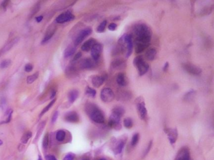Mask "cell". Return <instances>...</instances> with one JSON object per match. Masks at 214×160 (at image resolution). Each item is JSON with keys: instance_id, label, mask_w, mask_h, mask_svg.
Masks as SVG:
<instances>
[{"instance_id": "cell-1", "label": "cell", "mask_w": 214, "mask_h": 160, "mask_svg": "<svg viewBox=\"0 0 214 160\" xmlns=\"http://www.w3.org/2000/svg\"><path fill=\"white\" fill-rule=\"evenodd\" d=\"M135 36V51L137 54L141 53L149 46L152 36V32L149 26L144 23L138 24L134 26Z\"/></svg>"}, {"instance_id": "cell-2", "label": "cell", "mask_w": 214, "mask_h": 160, "mask_svg": "<svg viewBox=\"0 0 214 160\" xmlns=\"http://www.w3.org/2000/svg\"><path fill=\"white\" fill-rule=\"evenodd\" d=\"M86 112L93 121L99 124L104 123V115L102 111L95 105L92 103H87L86 104Z\"/></svg>"}, {"instance_id": "cell-3", "label": "cell", "mask_w": 214, "mask_h": 160, "mask_svg": "<svg viewBox=\"0 0 214 160\" xmlns=\"http://www.w3.org/2000/svg\"><path fill=\"white\" fill-rule=\"evenodd\" d=\"M121 51H126V57L131 56L133 50V36L129 34H125L119 40Z\"/></svg>"}, {"instance_id": "cell-4", "label": "cell", "mask_w": 214, "mask_h": 160, "mask_svg": "<svg viewBox=\"0 0 214 160\" xmlns=\"http://www.w3.org/2000/svg\"><path fill=\"white\" fill-rule=\"evenodd\" d=\"M133 64L135 66L140 76H143L148 71L150 66L142 56H138L134 58Z\"/></svg>"}, {"instance_id": "cell-5", "label": "cell", "mask_w": 214, "mask_h": 160, "mask_svg": "<svg viewBox=\"0 0 214 160\" xmlns=\"http://www.w3.org/2000/svg\"><path fill=\"white\" fill-rule=\"evenodd\" d=\"M135 103L138 116H139V118L141 120H146V118H147L148 112L147 109H146V106H145V102L144 98L142 96L138 97L136 99Z\"/></svg>"}, {"instance_id": "cell-6", "label": "cell", "mask_w": 214, "mask_h": 160, "mask_svg": "<svg viewBox=\"0 0 214 160\" xmlns=\"http://www.w3.org/2000/svg\"><path fill=\"white\" fill-rule=\"evenodd\" d=\"M115 95L114 92L111 88H104L101 90L100 92V98L104 103H110L114 100Z\"/></svg>"}, {"instance_id": "cell-7", "label": "cell", "mask_w": 214, "mask_h": 160, "mask_svg": "<svg viewBox=\"0 0 214 160\" xmlns=\"http://www.w3.org/2000/svg\"><path fill=\"white\" fill-rule=\"evenodd\" d=\"M92 29L90 27H87V28H85V29H82L81 31H80L74 40L75 46L79 45V44L82 43L87 36H89L92 33Z\"/></svg>"}, {"instance_id": "cell-8", "label": "cell", "mask_w": 214, "mask_h": 160, "mask_svg": "<svg viewBox=\"0 0 214 160\" xmlns=\"http://www.w3.org/2000/svg\"><path fill=\"white\" fill-rule=\"evenodd\" d=\"M183 69L189 74L193 75H198L202 73V70L200 68L197 66L190 63H186L182 64Z\"/></svg>"}, {"instance_id": "cell-9", "label": "cell", "mask_w": 214, "mask_h": 160, "mask_svg": "<svg viewBox=\"0 0 214 160\" xmlns=\"http://www.w3.org/2000/svg\"><path fill=\"white\" fill-rule=\"evenodd\" d=\"M121 118L115 115V114H111L108 121L109 126L111 128L116 129V130H119L120 129H121Z\"/></svg>"}, {"instance_id": "cell-10", "label": "cell", "mask_w": 214, "mask_h": 160, "mask_svg": "<svg viewBox=\"0 0 214 160\" xmlns=\"http://www.w3.org/2000/svg\"><path fill=\"white\" fill-rule=\"evenodd\" d=\"M175 160H192L190 157L189 148L186 146L182 147L177 153Z\"/></svg>"}, {"instance_id": "cell-11", "label": "cell", "mask_w": 214, "mask_h": 160, "mask_svg": "<svg viewBox=\"0 0 214 160\" xmlns=\"http://www.w3.org/2000/svg\"><path fill=\"white\" fill-rule=\"evenodd\" d=\"M75 18V16L73 15L70 11H66V12L60 14L59 16L56 18L57 23H60V24H62V23H66V22L70 21H72Z\"/></svg>"}, {"instance_id": "cell-12", "label": "cell", "mask_w": 214, "mask_h": 160, "mask_svg": "<svg viewBox=\"0 0 214 160\" xmlns=\"http://www.w3.org/2000/svg\"><path fill=\"white\" fill-rule=\"evenodd\" d=\"M91 56H92V58L94 60V61H96L99 60V57L100 56V55L102 51V45L100 43H96L94 44L92 48L91 49Z\"/></svg>"}, {"instance_id": "cell-13", "label": "cell", "mask_w": 214, "mask_h": 160, "mask_svg": "<svg viewBox=\"0 0 214 160\" xmlns=\"http://www.w3.org/2000/svg\"><path fill=\"white\" fill-rule=\"evenodd\" d=\"M165 131L167 134L169 141L171 144H174L178 138V131L176 128H167L165 129Z\"/></svg>"}, {"instance_id": "cell-14", "label": "cell", "mask_w": 214, "mask_h": 160, "mask_svg": "<svg viewBox=\"0 0 214 160\" xmlns=\"http://www.w3.org/2000/svg\"><path fill=\"white\" fill-rule=\"evenodd\" d=\"M65 120L66 121L70 123H77L79 121V117L75 111H70L66 114L65 116Z\"/></svg>"}, {"instance_id": "cell-15", "label": "cell", "mask_w": 214, "mask_h": 160, "mask_svg": "<svg viewBox=\"0 0 214 160\" xmlns=\"http://www.w3.org/2000/svg\"><path fill=\"white\" fill-rule=\"evenodd\" d=\"M94 66V61L92 59L86 58L80 62V67L82 69H91Z\"/></svg>"}, {"instance_id": "cell-16", "label": "cell", "mask_w": 214, "mask_h": 160, "mask_svg": "<svg viewBox=\"0 0 214 160\" xmlns=\"http://www.w3.org/2000/svg\"><path fill=\"white\" fill-rule=\"evenodd\" d=\"M19 38H15L13 40H12L11 41H9V43H7L6 45H4V46L2 48L1 50H0V56H2L3 54H4L5 53L8 52L9 49H11L13 46L15 44H16V43L18 42Z\"/></svg>"}, {"instance_id": "cell-17", "label": "cell", "mask_w": 214, "mask_h": 160, "mask_svg": "<svg viewBox=\"0 0 214 160\" xmlns=\"http://www.w3.org/2000/svg\"><path fill=\"white\" fill-rule=\"evenodd\" d=\"M97 43L96 40L94 38H90L89 40H88L87 41H86L83 44H82V47H81V49H82V51H91V49L92 48V47L94 46V44Z\"/></svg>"}, {"instance_id": "cell-18", "label": "cell", "mask_w": 214, "mask_h": 160, "mask_svg": "<svg viewBox=\"0 0 214 160\" xmlns=\"http://www.w3.org/2000/svg\"><path fill=\"white\" fill-rule=\"evenodd\" d=\"M105 81V79L103 76H99V75H95L92 76L91 81L92 84L95 88H99L102 84H103Z\"/></svg>"}, {"instance_id": "cell-19", "label": "cell", "mask_w": 214, "mask_h": 160, "mask_svg": "<svg viewBox=\"0 0 214 160\" xmlns=\"http://www.w3.org/2000/svg\"><path fill=\"white\" fill-rule=\"evenodd\" d=\"M116 82L120 86H126L128 83L127 78L123 73H119L116 77Z\"/></svg>"}, {"instance_id": "cell-20", "label": "cell", "mask_w": 214, "mask_h": 160, "mask_svg": "<svg viewBox=\"0 0 214 160\" xmlns=\"http://www.w3.org/2000/svg\"><path fill=\"white\" fill-rule=\"evenodd\" d=\"M125 143H126V140H119L118 141H116L115 144V147L114 148V150L116 155L121 153L124 147Z\"/></svg>"}, {"instance_id": "cell-21", "label": "cell", "mask_w": 214, "mask_h": 160, "mask_svg": "<svg viewBox=\"0 0 214 160\" xmlns=\"http://www.w3.org/2000/svg\"><path fill=\"white\" fill-rule=\"evenodd\" d=\"M55 31H56V28L54 27H50L48 29H47V32L45 33V36L44 38H43V41H42V43H46L50 40V38H52L54 35L55 34Z\"/></svg>"}, {"instance_id": "cell-22", "label": "cell", "mask_w": 214, "mask_h": 160, "mask_svg": "<svg viewBox=\"0 0 214 160\" xmlns=\"http://www.w3.org/2000/svg\"><path fill=\"white\" fill-rule=\"evenodd\" d=\"M126 66V63L122 60H115L111 63V67L115 69H123Z\"/></svg>"}, {"instance_id": "cell-23", "label": "cell", "mask_w": 214, "mask_h": 160, "mask_svg": "<svg viewBox=\"0 0 214 160\" xmlns=\"http://www.w3.org/2000/svg\"><path fill=\"white\" fill-rule=\"evenodd\" d=\"M156 50L155 48H149L145 53V57L149 61H153L156 57Z\"/></svg>"}, {"instance_id": "cell-24", "label": "cell", "mask_w": 214, "mask_h": 160, "mask_svg": "<svg viewBox=\"0 0 214 160\" xmlns=\"http://www.w3.org/2000/svg\"><path fill=\"white\" fill-rule=\"evenodd\" d=\"M79 96V93L77 90L74 89V90H72L71 91H70V93H68V101H70V103H72L75 101V100H77V98Z\"/></svg>"}, {"instance_id": "cell-25", "label": "cell", "mask_w": 214, "mask_h": 160, "mask_svg": "<svg viewBox=\"0 0 214 160\" xmlns=\"http://www.w3.org/2000/svg\"><path fill=\"white\" fill-rule=\"evenodd\" d=\"M125 110L121 106H115L113 109V111H112V113L115 114V115H118V116L121 118L122 116V115L124 114Z\"/></svg>"}, {"instance_id": "cell-26", "label": "cell", "mask_w": 214, "mask_h": 160, "mask_svg": "<svg viewBox=\"0 0 214 160\" xmlns=\"http://www.w3.org/2000/svg\"><path fill=\"white\" fill-rule=\"evenodd\" d=\"M75 52V48L73 46H69L67 47L65 50L64 56L65 58H68L70 56H72Z\"/></svg>"}, {"instance_id": "cell-27", "label": "cell", "mask_w": 214, "mask_h": 160, "mask_svg": "<svg viewBox=\"0 0 214 160\" xmlns=\"http://www.w3.org/2000/svg\"><path fill=\"white\" fill-rule=\"evenodd\" d=\"M66 133L63 130H59L56 134V139L58 141H63L65 138Z\"/></svg>"}, {"instance_id": "cell-28", "label": "cell", "mask_w": 214, "mask_h": 160, "mask_svg": "<svg viewBox=\"0 0 214 160\" xmlns=\"http://www.w3.org/2000/svg\"><path fill=\"white\" fill-rule=\"evenodd\" d=\"M31 136H32V133L30 132V131L27 132L23 135L22 139H21V141H22V143H23V144H26V143H27V142L28 141V140H30V138Z\"/></svg>"}, {"instance_id": "cell-29", "label": "cell", "mask_w": 214, "mask_h": 160, "mask_svg": "<svg viewBox=\"0 0 214 160\" xmlns=\"http://www.w3.org/2000/svg\"><path fill=\"white\" fill-rule=\"evenodd\" d=\"M106 25H107V21L104 20L103 21H102L100 23L99 26L97 28V32L99 33H103L106 29Z\"/></svg>"}, {"instance_id": "cell-30", "label": "cell", "mask_w": 214, "mask_h": 160, "mask_svg": "<svg viewBox=\"0 0 214 160\" xmlns=\"http://www.w3.org/2000/svg\"><path fill=\"white\" fill-rule=\"evenodd\" d=\"M124 126L126 127L127 129H130L133 126V122H132V119L130 118H126L124 120Z\"/></svg>"}, {"instance_id": "cell-31", "label": "cell", "mask_w": 214, "mask_h": 160, "mask_svg": "<svg viewBox=\"0 0 214 160\" xmlns=\"http://www.w3.org/2000/svg\"><path fill=\"white\" fill-rule=\"evenodd\" d=\"M86 95L89 96V97L94 98L95 97V96L96 95V91H95V89H93V88L87 86V88H86Z\"/></svg>"}, {"instance_id": "cell-32", "label": "cell", "mask_w": 214, "mask_h": 160, "mask_svg": "<svg viewBox=\"0 0 214 160\" xmlns=\"http://www.w3.org/2000/svg\"><path fill=\"white\" fill-rule=\"evenodd\" d=\"M38 75H39L38 72H36V73H34L33 75H31V76H28V78H27V83H28V84H31L32 83H33L35 80H36V79L38 78Z\"/></svg>"}, {"instance_id": "cell-33", "label": "cell", "mask_w": 214, "mask_h": 160, "mask_svg": "<svg viewBox=\"0 0 214 160\" xmlns=\"http://www.w3.org/2000/svg\"><path fill=\"white\" fill-rule=\"evenodd\" d=\"M55 101H56V100H55V99H54V100H52V101H51V102H50L49 104H48V105H47V106H46L45 108L44 109H43V110H42V113H40V117H42V116H43V115H44L45 113H47V111H48V110H49L50 108L52 106L53 104H54V103H55Z\"/></svg>"}, {"instance_id": "cell-34", "label": "cell", "mask_w": 214, "mask_h": 160, "mask_svg": "<svg viewBox=\"0 0 214 160\" xmlns=\"http://www.w3.org/2000/svg\"><path fill=\"white\" fill-rule=\"evenodd\" d=\"M139 135L138 133H135L132 137V140H131V145L132 146L136 145L138 144V141H139Z\"/></svg>"}, {"instance_id": "cell-35", "label": "cell", "mask_w": 214, "mask_h": 160, "mask_svg": "<svg viewBox=\"0 0 214 160\" xmlns=\"http://www.w3.org/2000/svg\"><path fill=\"white\" fill-rule=\"evenodd\" d=\"M11 63V60H3V61L0 63V68H3H3H7V67H8L9 65H10Z\"/></svg>"}, {"instance_id": "cell-36", "label": "cell", "mask_w": 214, "mask_h": 160, "mask_svg": "<svg viewBox=\"0 0 214 160\" xmlns=\"http://www.w3.org/2000/svg\"><path fill=\"white\" fill-rule=\"evenodd\" d=\"M48 143H49V139H48V134L47 133L45 135L43 140V148L46 149L48 147Z\"/></svg>"}, {"instance_id": "cell-37", "label": "cell", "mask_w": 214, "mask_h": 160, "mask_svg": "<svg viewBox=\"0 0 214 160\" xmlns=\"http://www.w3.org/2000/svg\"><path fill=\"white\" fill-rule=\"evenodd\" d=\"M45 124V122H42V123L40 124V126H39L38 130V132H37V137H36V138H35V140H37V139L38 138L40 134L42 133V129H43V128H44Z\"/></svg>"}, {"instance_id": "cell-38", "label": "cell", "mask_w": 214, "mask_h": 160, "mask_svg": "<svg viewBox=\"0 0 214 160\" xmlns=\"http://www.w3.org/2000/svg\"><path fill=\"white\" fill-rule=\"evenodd\" d=\"M194 95H195V91H188V92L185 95V100H190V99H191V97H192Z\"/></svg>"}, {"instance_id": "cell-39", "label": "cell", "mask_w": 214, "mask_h": 160, "mask_svg": "<svg viewBox=\"0 0 214 160\" xmlns=\"http://www.w3.org/2000/svg\"><path fill=\"white\" fill-rule=\"evenodd\" d=\"M74 157H75V155L72 153H68L65 156V158H63V160H73Z\"/></svg>"}, {"instance_id": "cell-40", "label": "cell", "mask_w": 214, "mask_h": 160, "mask_svg": "<svg viewBox=\"0 0 214 160\" xmlns=\"http://www.w3.org/2000/svg\"><path fill=\"white\" fill-rule=\"evenodd\" d=\"M33 68V65L31 64H26L25 67V70L26 72H31V71H32Z\"/></svg>"}, {"instance_id": "cell-41", "label": "cell", "mask_w": 214, "mask_h": 160, "mask_svg": "<svg viewBox=\"0 0 214 160\" xmlns=\"http://www.w3.org/2000/svg\"><path fill=\"white\" fill-rule=\"evenodd\" d=\"M117 27H118V25H117L116 23H110L108 26V28L110 31H115Z\"/></svg>"}, {"instance_id": "cell-42", "label": "cell", "mask_w": 214, "mask_h": 160, "mask_svg": "<svg viewBox=\"0 0 214 160\" xmlns=\"http://www.w3.org/2000/svg\"><path fill=\"white\" fill-rule=\"evenodd\" d=\"M58 116H59V113H58V111H55V113L53 115L52 118V122L53 123L56 121L57 120Z\"/></svg>"}, {"instance_id": "cell-43", "label": "cell", "mask_w": 214, "mask_h": 160, "mask_svg": "<svg viewBox=\"0 0 214 160\" xmlns=\"http://www.w3.org/2000/svg\"><path fill=\"white\" fill-rule=\"evenodd\" d=\"M39 9H40V6H39V4H35V7H34L33 8V10H32L33 13H32V15H31V16H33L35 13H36L38 11Z\"/></svg>"}, {"instance_id": "cell-44", "label": "cell", "mask_w": 214, "mask_h": 160, "mask_svg": "<svg viewBox=\"0 0 214 160\" xmlns=\"http://www.w3.org/2000/svg\"><path fill=\"white\" fill-rule=\"evenodd\" d=\"M81 56H82V53L80 52H79L78 53L76 54V55H75L74 59H73V61H77V60H79V59L80 58Z\"/></svg>"}, {"instance_id": "cell-45", "label": "cell", "mask_w": 214, "mask_h": 160, "mask_svg": "<svg viewBox=\"0 0 214 160\" xmlns=\"http://www.w3.org/2000/svg\"><path fill=\"white\" fill-rule=\"evenodd\" d=\"M152 143H153L152 141H151L150 142V143H149V144H148V146L147 148H146V151H145V156L147 155V154L148 153L149 151H150V149H151V146H152Z\"/></svg>"}, {"instance_id": "cell-46", "label": "cell", "mask_w": 214, "mask_h": 160, "mask_svg": "<svg viewBox=\"0 0 214 160\" xmlns=\"http://www.w3.org/2000/svg\"><path fill=\"white\" fill-rule=\"evenodd\" d=\"M45 160H57L56 158L54 156V155H47L45 156Z\"/></svg>"}, {"instance_id": "cell-47", "label": "cell", "mask_w": 214, "mask_h": 160, "mask_svg": "<svg viewBox=\"0 0 214 160\" xmlns=\"http://www.w3.org/2000/svg\"><path fill=\"white\" fill-rule=\"evenodd\" d=\"M8 3H9V1H7V0L6 1H3L1 4L2 8H4V9H5V8H6L7 6H8Z\"/></svg>"}, {"instance_id": "cell-48", "label": "cell", "mask_w": 214, "mask_h": 160, "mask_svg": "<svg viewBox=\"0 0 214 160\" xmlns=\"http://www.w3.org/2000/svg\"><path fill=\"white\" fill-rule=\"evenodd\" d=\"M42 20H43V16H39L36 18V21L38 23H40V22L42 21Z\"/></svg>"}, {"instance_id": "cell-49", "label": "cell", "mask_w": 214, "mask_h": 160, "mask_svg": "<svg viewBox=\"0 0 214 160\" xmlns=\"http://www.w3.org/2000/svg\"><path fill=\"white\" fill-rule=\"evenodd\" d=\"M168 67H169V63H168V62H166V63L165 64V65H164L163 68V70L164 71H166L168 69Z\"/></svg>"}, {"instance_id": "cell-50", "label": "cell", "mask_w": 214, "mask_h": 160, "mask_svg": "<svg viewBox=\"0 0 214 160\" xmlns=\"http://www.w3.org/2000/svg\"><path fill=\"white\" fill-rule=\"evenodd\" d=\"M56 92L57 91H55V90H54L52 92V96H51V98H53L54 97H55V95H56Z\"/></svg>"}, {"instance_id": "cell-51", "label": "cell", "mask_w": 214, "mask_h": 160, "mask_svg": "<svg viewBox=\"0 0 214 160\" xmlns=\"http://www.w3.org/2000/svg\"><path fill=\"white\" fill-rule=\"evenodd\" d=\"M3 141H2V140H0V146H1L2 144H3Z\"/></svg>"}, {"instance_id": "cell-52", "label": "cell", "mask_w": 214, "mask_h": 160, "mask_svg": "<svg viewBox=\"0 0 214 160\" xmlns=\"http://www.w3.org/2000/svg\"><path fill=\"white\" fill-rule=\"evenodd\" d=\"M98 160H106V159H105V158H100Z\"/></svg>"}, {"instance_id": "cell-53", "label": "cell", "mask_w": 214, "mask_h": 160, "mask_svg": "<svg viewBox=\"0 0 214 160\" xmlns=\"http://www.w3.org/2000/svg\"><path fill=\"white\" fill-rule=\"evenodd\" d=\"M38 160H42V158L40 157V156H39V158H38Z\"/></svg>"}, {"instance_id": "cell-54", "label": "cell", "mask_w": 214, "mask_h": 160, "mask_svg": "<svg viewBox=\"0 0 214 160\" xmlns=\"http://www.w3.org/2000/svg\"><path fill=\"white\" fill-rule=\"evenodd\" d=\"M88 160V159H86V160Z\"/></svg>"}]
</instances>
